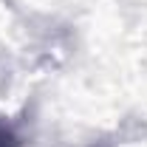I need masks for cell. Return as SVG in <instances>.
Returning <instances> with one entry per match:
<instances>
[{
	"label": "cell",
	"instance_id": "obj_1",
	"mask_svg": "<svg viewBox=\"0 0 147 147\" xmlns=\"http://www.w3.org/2000/svg\"><path fill=\"white\" fill-rule=\"evenodd\" d=\"M0 147H17V139H14V133L6 127L3 122H0Z\"/></svg>",
	"mask_w": 147,
	"mask_h": 147
}]
</instances>
